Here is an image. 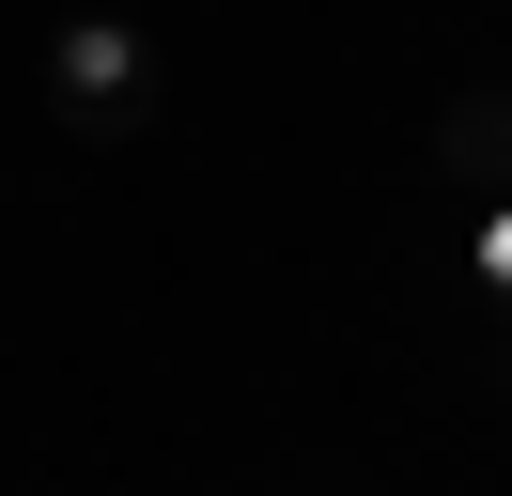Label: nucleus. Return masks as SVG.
<instances>
[{
	"label": "nucleus",
	"instance_id": "f257e3e1",
	"mask_svg": "<svg viewBox=\"0 0 512 496\" xmlns=\"http://www.w3.org/2000/svg\"><path fill=\"white\" fill-rule=\"evenodd\" d=\"M156 31L140 16H63L47 31V109H63V140H140L156 124Z\"/></svg>",
	"mask_w": 512,
	"mask_h": 496
}]
</instances>
